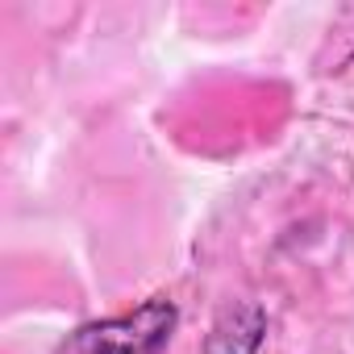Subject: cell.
Here are the masks:
<instances>
[{"label": "cell", "instance_id": "obj_1", "mask_svg": "<svg viewBox=\"0 0 354 354\" xmlns=\"http://www.w3.org/2000/svg\"><path fill=\"white\" fill-rule=\"evenodd\" d=\"M175 325H180V308L167 296H150L129 313L80 325L59 342L55 354H158L171 342Z\"/></svg>", "mask_w": 354, "mask_h": 354}, {"label": "cell", "instance_id": "obj_2", "mask_svg": "<svg viewBox=\"0 0 354 354\" xmlns=\"http://www.w3.org/2000/svg\"><path fill=\"white\" fill-rule=\"evenodd\" d=\"M267 342V308L259 300H234L213 321L201 354H259Z\"/></svg>", "mask_w": 354, "mask_h": 354}]
</instances>
